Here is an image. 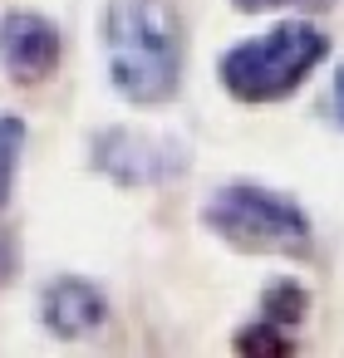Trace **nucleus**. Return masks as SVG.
I'll return each instance as SVG.
<instances>
[{
  "label": "nucleus",
  "mask_w": 344,
  "mask_h": 358,
  "mask_svg": "<svg viewBox=\"0 0 344 358\" xmlns=\"http://www.w3.org/2000/svg\"><path fill=\"white\" fill-rule=\"evenodd\" d=\"M20 143H25L20 118H0V201H6V192H11V172H15Z\"/></svg>",
  "instance_id": "obj_7"
},
{
  "label": "nucleus",
  "mask_w": 344,
  "mask_h": 358,
  "mask_svg": "<svg viewBox=\"0 0 344 358\" xmlns=\"http://www.w3.org/2000/svg\"><path fill=\"white\" fill-rule=\"evenodd\" d=\"M207 226L236 245V250H310V221L290 196H275L266 187H221L207 206Z\"/></svg>",
  "instance_id": "obj_3"
},
{
  "label": "nucleus",
  "mask_w": 344,
  "mask_h": 358,
  "mask_svg": "<svg viewBox=\"0 0 344 358\" xmlns=\"http://www.w3.org/2000/svg\"><path fill=\"white\" fill-rule=\"evenodd\" d=\"M334 113H339V123H344V64H339V74H334Z\"/></svg>",
  "instance_id": "obj_9"
},
{
  "label": "nucleus",
  "mask_w": 344,
  "mask_h": 358,
  "mask_svg": "<svg viewBox=\"0 0 344 358\" xmlns=\"http://www.w3.org/2000/svg\"><path fill=\"white\" fill-rule=\"evenodd\" d=\"M99 167L113 172L118 182H163L172 172V162L163 167V148L148 138H128V133H109L99 138Z\"/></svg>",
  "instance_id": "obj_6"
},
{
  "label": "nucleus",
  "mask_w": 344,
  "mask_h": 358,
  "mask_svg": "<svg viewBox=\"0 0 344 358\" xmlns=\"http://www.w3.org/2000/svg\"><path fill=\"white\" fill-rule=\"evenodd\" d=\"M109 79L128 103H167L182 79V25L167 0H113L104 15Z\"/></svg>",
  "instance_id": "obj_1"
},
{
  "label": "nucleus",
  "mask_w": 344,
  "mask_h": 358,
  "mask_svg": "<svg viewBox=\"0 0 344 358\" xmlns=\"http://www.w3.org/2000/svg\"><path fill=\"white\" fill-rule=\"evenodd\" d=\"M241 10H275V6H315V0H236Z\"/></svg>",
  "instance_id": "obj_8"
},
{
  "label": "nucleus",
  "mask_w": 344,
  "mask_h": 358,
  "mask_svg": "<svg viewBox=\"0 0 344 358\" xmlns=\"http://www.w3.org/2000/svg\"><path fill=\"white\" fill-rule=\"evenodd\" d=\"M0 64L15 84H40L60 64V30L40 15H6L0 20Z\"/></svg>",
  "instance_id": "obj_4"
},
{
  "label": "nucleus",
  "mask_w": 344,
  "mask_h": 358,
  "mask_svg": "<svg viewBox=\"0 0 344 358\" xmlns=\"http://www.w3.org/2000/svg\"><path fill=\"white\" fill-rule=\"evenodd\" d=\"M329 40L315 25H275L256 40H241L236 50L221 55V84L241 103H275L305 84V74L324 59Z\"/></svg>",
  "instance_id": "obj_2"
},
{
  "label": "nucleus",
  "mask_w": 344,
  "mask_h": 358,
  "mask_svg": "<svg viewBox=\"0 0 344 358\" xmlns=\"http://www.w3.org/2000/svg\"><path fill=\"white\" fill-rule=\"evenodd\" d=\"M104 319H109V304L89 280H55L45 289V324L55 334L79 338V334H94Z\"/></svg>",
  "instance_id": "obj_5"
},
{
  "label": "nucleus",
  "mask_w": 344,
  "mask_h": 358,
  "mask_svg": "<svg viewBox=\"0 0 344 358\" xmlns=\"http://www.w3.org/2000/svg\"><path fill=\"white\" fill-rule=\"evenodd\" d=\"M11 270V255H6V245H0V275H6Z\"/></svg>",
  "instance_id": "obj_10"
}]
</instances>
